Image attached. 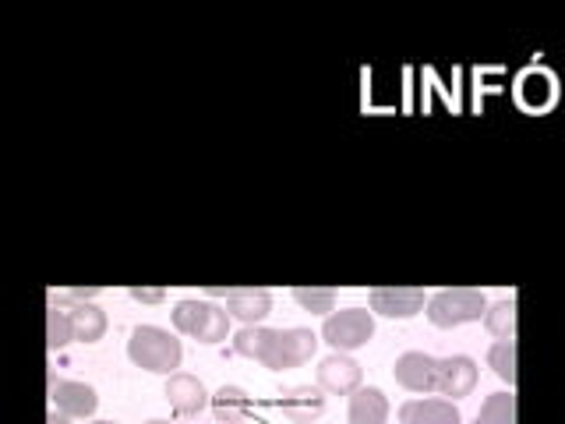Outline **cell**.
Returning <instances> with one entry per match:
<instances>
[{
    "label": "cell",
    "mask_w": 565,
    "mask_h": 424,
    "mask_svg": "<svg viewBox=\"0 0 565 424\" xmlns=\"http://www.w3.org/2000/svg\"><path fill=\"white\" fill-rule=\"evenodd\" d=\"M96 297H99V287H71V290H57V294H53V305L78 308V305H93Z\"/></svg>",
    "instance_id": "cb8c5ba5"
},
{
    "label": "cell",
    "mask_w": 565,
    "mask_h": 424,
    "mask_svg": "<svg viewBox=\"0 0 565 424\" xmlns=\"http://www.w3.org/2000/svg\"><path fill=\"white\" fill-rule=\"evenodd\" d=\"M350 424H388V400L382 389L375 385H361L358 393L350 396Z\"/></svg>",
    "instance_id": "9a60e30c"
},
{
    "label": "cell",
    "mask_w": 565,
    "mask_h": 424,
    "mask_svg": "<svg viewBox=\"0 0 565 424\" xmlns=\"http://www.w3.org/2000/svg\"><path fill=\"white\" fill-rule=\"evenodd\" d=\"M318 389L322 393H332V396H353L364 382V368L347 358V353H332L322 364H318Z\"/></svg>",
    "instance_id": "52a82bcc"
},
{
    "label": "cell",
    "mask_w": 565,
    "mask_h": 424,
    "mask_svg": "<svg viewBox=\"0 0 565 424\" xmlns=\"http://www.w3.org/2000/svg\"><path fill=\"white\" fill-rule=\"evenodd\" d=\"M276 406L282 411V417L294 421V424H315L326 411V396L318 385H297V389H287Z\"/></svg>",
    "instance_id": "7c38bea8"
},
{
    "label": "cell",
    "mask_w": 565,
    "mask_h": 424,
    "mask_svg": "<svg viewBox=\"0 0 565 424\" xmlns=\"http://www.w3.org/2000/svg\"><path fill=\"white\" fill-rule=\"evenodd\" d=\"M173 329L199 343H223L230 336V311L212 300H181L173 308Z\"/></svg>",
    "instance_id": "3957f363"
},
{
    "label": "cell",
    "mask_w": 565,
    "mask_h": 424,
    "mask_svg": "<svg viewBox=\"0 0 565 424\" xmlns=\"http://www.w3.org/2000/svg\"><path fill=\"white\" fill-rule=\"evenodd\" d=\"M488 364L502 382H509V389L516 385V343L512 340H499L488 350Z\"/></svg>",
    "instance_id": "44dd1931"
},
{
    "label": "cell",
    "mask_w": 565,
    "mask_h": 424,
    "mask_svg": "<svg viewBox=\"0 0 565 424\" xmlns=\"http://www.w3.org/2000/svg\"><path fill=\"white\" fill-rule=\"evenodd\" d=\"M484 329L494 336V340H512L516 336V300H499L484 311Z\"/></svg>",
    "instance_id": "ac0fdd59"
},
{
    "label": "cell",
    "mask_w": 565,
    "mask_h": 424,
    "mask_svg": "<svg viewBox=\"0 0 565 424\" xmlns=\"http://www.w3.org/2000/svg\"><path fill=\"white\" fill-rule=\"evenodd\" d=\"M167 400H170L177 417H199L205 406L212 403L209 393H205V385H202V379L188 375V371H177V375H170Z\"/></svg>",
    "instance_id": "8fae6325"
},
{
    "label": "cell",
    "mask_w": 565,
    "mask_h": 424,
    "mask_svg": "<svg viewBox=\"0 0 565 424\" xmlns=\"http://www.w3.org/2000/svg\"><path fill=\"white\" fill-rule=\"evenodd\" d=\"M393 379H396V385L406 389V393L428 396L438 385V358H431V353H424V350H406L393 364Z\"/></svg>",
    "instance_id": "8992f818"
},
{
    "label": "cell",
    "mask_w": 565,
    "mask_h": 424,
    "mask_svg": "<svg viewBox=\"0 0 565 424\" xmlns=\"http://www.w3.org/2000/svg\"><path fill=\"white\" fill-rule=\"evenodd\" d=\"M50 400H53V411H61L67 417H93L99 396L93 385L85 382H71V379H50Z\"/></svg>",
    "instance_id": "30bf717a"
},
{
    "label": "cell",
    "mask_w": 565,
    "mask_h": 424,
    "mask_svg": "<svg viewBox=\"0 0 565 424\" xmlns=\"http://www.w3.org/2000/svg\"><path fill=\"white\" fill-rule=\"evenodd\" d=\"M146 424H170V421H146Z\"/></svg>",
    "instance_id": "4316f807"
},
{
    "label": "cell",
    "mask_w": 565,
    "mask_h": 424,
    "mask_svg": "<svg viewBox=\"0 0 565 424\" xmlns=\"http://www.w3.org/2000/svg\"><path fill=\"white\" fill-rule=\"evenodd\" d=\"M71 326L78 343H99L106 336V311L99 305H78L71 308Z\"/></svg>",
    "instance_id": "e0dca14e"
},
{
    "label": "cell",
    "mask_w": 565,
    "mask_h": 424,
    "mask_svg": "<svg viewBox=\"0 0 565 424\" xmlns=\"http://www.w3.org/2000/svg\"><path fill=\"white\" fill-rule=\"evenodd\" d=\"M93 424H114V421H93Z\"/></svg>",
    "instance_id": "83f0119b"
},
{
    "label": "cell",
    "mask_w": 565,
    "mask_h": 424,
    "mask_svg": "<svg viewBox=\"0 0 565 424\" xmlns=\"http://www.w3.org/2000/svg\"><path fill=\"white\" fill-rule=\"evenodd\" d=\"M477 379H481V371H477V361L467 358V353H452V358L438 361V385L435 393L446 396V400H463L477 389Z\"/></svg>",
    "instance_id": "ba28073f"
},
{
    "label": "cell",
    "mask_w": 565,
    "mask_h": 424,
    "mask_svg": "<svg viewBox=\"0 0 565 424\" xmlns=\"http://www.w3.org/2000/svg\"><path fill=\"white\" fill-rule=\"evenodd\" d=\"M375 336V318H371L367 308H343V311H332L322 326V340L335 350V353H350V350H361L371 343Z\"/></svg>",
    "instance_id": "5b68a950"
},
{
    "label": "cell",
    "mask_w": 565,
    "mask_h": 424,
    "mask_svg": "<svg viewBox=\"0 0 565 424\" xmlns=\"http://www.w3.org/2000/svg\"><path fill=\"white\" fill-rule=\"evenodd\" d=\"M473 424H488V421H481V417H477V421H473Z\"/></svg>",
    "instance_id": "f1b7e54d"
},
{
    "label": "cell",
    "mask_w": 565,
    "mask_h": 424,
    "mask_svg": "<svg viewBox=\"0 0 565 424\" xmlns=\"http://www.w3.org/2000/svg\"><path fill=\"white\" fill-rule=\"evenodd\" d=\"M128 358L135 368L152 371V375H177L184 358V347L173 332L159 326H138L128 340Z\"/></svg>",
    "instance_id": "6da1fadb"
},
{
    "label": "cell",
    "mask_w": 565,
    "mask_h": 424,
    "mask_svg": "<svg viewBox=\"0 0 565 424\" xmlns=\"http://www.w3.org/2000/svg\"><path fill=\"white\" fill-rule=\"evenodd\" d=\"M484 311H488V300L477 287L438 290L428 300V322L435 329H456V326H467V322H481Z\"/></svg>",
    "instance_id": "277c9868"
},
{
    "label": "cell",
    "mask_w": 565,
    "mask_h": 424,
    "mask_svg": "<svg viewBox=\"0 0 565 424\" xmlns=\"http://www.w3.org/2000/svg\"><path fill=\"white\" fill-rule=\"evenodd\" d=\"M262 329L265 326H244L237 336H234V350L241 353V358H252L258 361V347H262Z\"/></svg>",
    "instance_id": "603a6c76"
},
{
    "label": "cell",
    "mask_w": 565,
    "mask_h": 424,
    "mask_svg": "<svg viewBox=\"0 0 565 424\" xmlns=\"http://www.w3.org/2000/svg\"><path fill=\"white\" fill-rule=\"evenodd\" d=\"M459 406L452 400H406L399 406V424H459Z\"/></svg>",
    "instance_id": "5bb4252c"
},
{
    "label": "cell",
    "mask_w": 565,
    "mask_h": 424,
    "mask_svg": "<svg viewBox=\"0 0 565 424\" xmlns=\"http://www.w3.org/2000/svg\"><path fill=\"white\" fill-rule=\"evenodd\" d=\"M300 311L308 315H332L335 311V290L332 287H294L290 294Z\"/></svg>",
    "instance_id": "ffe728a7"
},
{
    "label": "cell",
    "mask_w": 565,
    "mask_h": 424,
    "mask_svg": "<svg viewBox=\"0 0 565 424\" xmlns=\"http://www.w3.org/2000/svg\"><path fill=\"white\" fill-rule=\"evenodd\" d=\"M131 297L138 305H163L167 300V290H146V287H131Z\"/></svg>",
    "instance_id": "d4e9b609"
},
{
    "label": "cell",
    "mask_w": 565,
    "mask_h": 424,
    "mask_svg": "<svg viewBox=\"0 0 565 424\" xmlns=\"http://www.w3.org/2000/svg\"><path fill=\"white\" fill-rule=\"evenodd\" d=\"M477 417L488 421V424H516V396H512V393H491Z\"/></svg>",
    "instance_id": "7402d4cb"
},
{
    "label": "cell",
    "mask_w": 565,
    "mask_h": 424,
    "mask_svg": "<svg viewBox=\"0 0 565 424\" xmlns=\"http://www.w3.org/2000/svg\"><path fill=\"white\" fill-rule=\"evenodd\" d=\"M71 340H75V326H71V308L50 305V311H46V347L50 350H61Z\"/></svg>",
    "instance_id": "d6986e66"
},
{
    "label": "cell",
    "mask_w": 565,
    "mask_h": 424,
    "mask_svg": "<svg viewBox=\"0 0 565 424\" xmlns=\"http://www.w3.org/2000/svg\"><path fill=\"white\" fill-rule=\"evenodd\" d=\"M226 311L244 326H258L262 318L273 315V294L262 287H241L226 294Z\"/></svg>",
    "instance_id": "4fadbf2b"
},
{
    "label": "cell",
    "mask_w": 565,
    "mask_h": 424,
    "mask_svg": "<svg viewBox=\"0 0 565 424\" xmlns=\"http://www.w3.org/2000/svg\"><path fill=\"white\" fill-rule=\"evenodd\" d=\"M367 300L371 311L382 318H414L428 308V297L420 287H375Z\"/></svg>",
    "instance_id": "9c48e42d"
},
{
    "label": "cell",
    "mask_w": 565,
    "mask_h": 424,
    "mask_svg": "<svg viewBox=\"0 0 565 424\" xmlns=\"http://www.w3.org/2000/svg\"><path fill=\"white\" fill-rule=\"evenodd\" d=\"M318 336L311 329H262L258 364L269 371H290L315 358Z\"/></svg>",
    "instance_id": "7a4b0ae2"
},
{
    "label": "cell",
    "mask_w": 565,
    "mask_h": 424,
    "mask_svg": "<svg viewBox=\"0 0 565 424\" xmlns=\"http://www.w3.org/2000/svg\"><path fill=\"white\" fill-rule=\"evenodd\" d=\"M252 414V400H247L244 389L237 385H223L216 396H212V417L220 424H241Z\"/></svg>",
    "instance_id": "2e32d148"
},
{
    "label": "cell",
    "mask_w": 565,
    "mask_h": 424,
    "mask_svg": "<svg viewBox=\"0 0 565 424\" xmlns=\"http://www.w3.org/2000/svg\"><path fill=\"white\" fill-rule=\"evenodd\" d=\"M46 424H75V417H67V414H61V411H50Z\"/></svg>",
    "instance_id": "484cf974"
}]
</instances>
